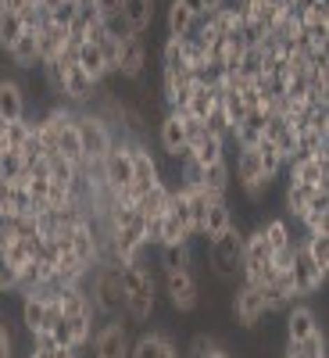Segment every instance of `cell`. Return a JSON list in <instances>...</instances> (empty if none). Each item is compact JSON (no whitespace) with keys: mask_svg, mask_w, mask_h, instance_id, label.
Instances as JSON below:
<instances>
[{"mask_svg":"<svg viewBox=\"0 0 329 358\" xmlns=\"http://www.w3.org/2000/svg\"><path fill=\"white\" fill-rule=\"evenodd\" d=\"M122 287H126V319L133 322V326H143L154 319V312H158V276H154V268L147 265L143 258L140 262H133V265H122Z\"/></svg>","mask_w":329,"mask_h":358,"instance_id":"1","label":"cell"},{"mask_svg":"<svg viewBox=\"0 0 329 358\" xmlns=\"http://www.w3.org/2000/svg\"><path fill=\"white\" fill-rule=\"evenodd\" d=\"M89 305L97 319H118L126 312V287H122V265L101 258L94 268V287H89Z\"/></svg>","mask_w":329,"mask_h":358,"instance_id":"2","label":"cell"},{"mask_svg":"<svg viewBox=\"0 0 329 358\" xmlns=\"http://www.w3.org/2000/svg\"><path fill=\"white\" fill-rule=\"evenodd\" d=\"M240 265H244V229L233 226L207 244V268L219 283L233 287L240 283Z\"/></svg>","mask_w":329,"mask_h":358,"instance_id":"3","label":"cell"},{"mask_svg":"<svg viewBox=\"0 0 329 358\" xmlns=\"http://www.w3.org/2000/svg\"><path fill=\"white\" fill-rule=\"evenodd\" d=\"M75 133H79V143H82L86 165H97V169H101L104 155L111 151V143L118 140V136H115V126L108 122L101 111L79 108V111H75Z\"/></svg>","mask_w":329,"mask_h":358,"instance_id":"4","label":"cell"},{"mask_svg":"<svg viewBox=\"0 0 329 358\" xmlns=\"http://www.w3.org/2000/svg\"><path fill=\"white\" fill-rule=\"evenodd\" d=\"M161 294L172 312L190 315L200 305V283L193 276V268H161Z\"/></svg>","mask_w":329,"mask_h":358,"instance_id":"5","label":"cell"},{"mask_svg":"<svg viewBox=\"0 0 329 358\" xmlns=\"http://www.w3.org/2000/svg\"><path fill=\"white\" fill-rule=\"evenodd\" d=\"M89 341H94V358H129L133 334L122 322V315H118V319H101Z\"/></svg>","mask_w":329,"mask_h":358,"instance_id":"6","label":"cell"},{"mask_svg":"<svg viewBox=\"0 0 329 358\" xmlns=\"http://www.w3.org/2000/svg\"><path fill=\"white\" fill-rule=\"evenodd\" d=\"M233 179H236V187H240V190L247 194V201H261V197L268 194V183H272V179H265L254 147H244V151H236Z\"/></svg>","mask_w":329,"mask_h":358,"instance_id":"7","label":"cell"},{"mask_svg":"<svg viewBox=\"0 0 329 358\" xmlns=\"http://www.w3.org/2000/svg\"><path fill=\"white\" fill-rule=\"evenodd\" d=\"M233 319L244 326V330H254V326L265 319V301L261 290L251 283H233Z\"/></svg>","mask_w":329,"mask_h":358,"instance_id":"8","label":"cell"},{"mask_svg":"<svg viewBox=\"0 0 329 358\" xmlns=\"http://www.w3.org/2000/svg\"><path fill=\"white\" fill-rule=\"evenodd\" d=\"M290 280H293V297H297V301H301V297L319 294L326 287V280H329V276H322L319 268L312 265V258L305 255L301 241H297V255H293V265H290Z\"/></svg>","mask_w":329,"mask_h":358,"instance_id":"9","label":"cell"},{"mask_svg":"<svg viewBox=\"0 0 329 358\" xmlns=\"http://www.w3.org/2000/svg\"><path fill=\"white\" fill-rule=\"evenodd\" d=\"M283 172H286V183L308 187V190H329V162H315V158H290Z\"/></svg>","mask_w":329,"mask_h":358,"instance_id":"10","label":"cell"},{"mask_svg":"<svg viewBox=\"0 0 329 358\" xmlns=\"http://www.w3.org/2000/svg\"><path fill=\"white\" fill-rule=\"evenodd\" d=\"M158 143H161V155L172 158V162L190 155V147H187V126H183V118H179L175 111H165L161 115V122H158Z\"/></svg>","mask_w":329,"mask_h":358,"instance_id":"11","label":"cell"},{"mask_svg":"<svg viewBox=\"0 0 329 358\" xmlns=\"http://www.w3.org/2000/svg\"><path fill=\"white\" fill-rule=\"evenodd\" d=\"M143 76H147V43H143V36H129L122 43V62H118L115 79H122V83H143Z\"/></svg>","mask_w":329,"mask_h":358,"instance_id":"12","label":"cell"},{"mask_svg":"<svg viewBox=\"0 0 329 358\" xmlns=\"http://www.w3.org/2000/svg\"><path fill=\"white\" fill-rule=\"evenodd\" d=\"M283 330H286V341H290V344H297V341L312 337L315 330H322V326H319V315H315V308H312V305L293 301V305L283 312Z\"/></svg>","mask_w":329,"mask_h":358,"instance_id":"13","label":"cell"},{"mask_svg":"<svg viewBox=\"0 0 329 358\" xmlns=\"http://www.w3.org/2000/svg\"><path fill=\"white\" fill-rule=\"evenodd\" d=\"M233 226H236V215H233V208H229V197H219V201L207 204V215H204V226H200L197 236H200L204 244H212L215 236H222Z\"/></svg>","mask_w":329,"mask_h":358,"instance_id":"14","label":"cell"},{"mask_svg":"<svg viewBox=\"0 0 329 358\" xmlns=\"http://www.w3.org/2000/svg\"><path fill=\"white\" fill-rule=\"evenodd\" d=\"M158 15V0H122V18L133 29V36H143L154 25Z\"/></svg>","mask_w":329,"mask_h":358,"instance_id":"15","label":"cell"},{"mask_svg":"<svg viewBox=\"0 0 329 358\" xmlns=\"http://www.w3.org/2000/svg\"><path fill=\"white\" fill-rule=\"evenodd\" d=\"M25 118V90L15 79H0V122Z\"/></svg>","mask_w":329,"mask_h":358,"instance_id":"16","label":"cell"},{"mask_svg":"<svg viewBox=\"0 0 329 358\" xmlns=\"http://www.w3.org/2000/svg\"><path fill=\"white\" fill-rule=\"evenodd\" d=\"M168 341H172V334L158 330V326H143V330L133 337V344H129V358H158Z\"/></svg>","mask_w":329,"mask_h":358,"instance_id":"17","label":"cell"},{"mask_svg":"<svg viewBox=\"0 0 329 358\" xmlns=\"http://www.w3.org/2000/svg\"><path fill=\"white\" fill-rule=\"evenodd\" d=\"M193 22H197V15H193L187 4L168 0V8H165V36H172V40L190 36V33H193Z\"/></svg>","mask_w":329,"mask_h":358,"instance_id":"18","label":"cell"},{"mask_svg":"<svg viewBox=\"0 0 329 358\" xmlns=\"http://www.w3.org/2000/svg\"><path fill=\"white\" fill-rule=\"evenodd\" d=\"M190 158H193L200 169L215 165V162L229 158V140H222V136H212V133H204V136H200V140L190 147Z\"/></svg>","mask_w":329,"mask_h":358,"instance_id":"19","label":"cell"},{"mask_svg":"<svg viewBox=\"0 0 329 358\" xmlns=\"http://www.w3.org/2000/svg\"><path fill=\"white\" fill-rule=\"evenodd\" d=\"M8 57L15 69H40V47H36V33L25 29V33L8 47Z\"/></svg>","mask_w":329,"mask_h":358,"instance_id":"20","label":"cell"},{"mask_svg":"<svg viewBox=\"0 0 329 358\" xmlns=\"http://www.w3.org/2000/svg\"><path fill=\"white\" fill-rule=\"evenodd\" d=\"M200 187L207 194H215V197H229V190H233V165H229V158L207 165L204 176H200Z\"/></svg>","mask_w":329,"mask_h":358,"instance_id":"21","label":"cell"},{"mask_svg":"<svg viewBox=\"0 0 329 358\" xmlns=\"http://www.w3.org/2000/svg\"><path fill=\"white\" fill-rule=\"evenodd\" d=\"M75 65H79V69H82L89 79H94L97 86L111 79V76H108V65H104V54H101V47H97V43H89V40L79 47V54H75Z\"/></svg>","mask_w":329,"mask_h":358,"instance_id":"22","label":"cell"},{"mask_svg":"<svg viewBox=\"0 0 329 358\" xmlns=\"http://www.w3.org/2000/svg\"><path fill=\"white\" fill-rule=\"evenodd\" d=\"M36 47H40V62H57L65 50V29L54 25V22L40 25L36 29Z\"/></svg>","mask_w":329,"mask_h":358,"instance_id":"23","label":"cell"},{"mask_svg":"<svg viewBox=\"0 0 329 358\" xmlns=\"http://www.w3.org/2000/svg\"><path fill=\"white\" fill-rule=\"evenodd\" d=\"M258 229H261L265 244L272 248V251H279V248H286V244H293V241H297V236H293V226H290V219H286V215H272V219H265Z\"/></svg>","mask_w":329,"mask_h":358,"instance_id":"24","label":"cell"},{"mask_svg":"<svg viewBox=\"0 0 329 358\" xmlns=\"http://www.w3.org/2000/svg\"><path fill=\"white\" fill-rule=\"evenodd\" d=\"M43 322H47V301L36 294H22V330L33 337L43 330Z\"/></svg>","mask_w":329,"mask_h":358,"instance_id":"25","label":"cell"},{"mask_svg":"<svg viewBox=\"0 0 329 358\" xmlns=\"http://www.w3.org/2000/svg\"><path fill=\"white\" fill-rule=\"evenodd\" d=\"M57 308H61V315H65V319H72V315H82V312H89V308H94V305H89V290H86V283L65 287L61 294H57Z\"/></svg>","mask_w":329,"mask_h":358,"instance_id":"26","label":"cell"},{"mask_svg":"<svg viewBox=\"0 0 329 358\" xmlns=\"http://www.w3.org/2000/svg\"><path fill=\"white\" fill-rule=\"evenodd\" d=\"M158 265H161V268H193V244H190V241L161 244V248H158Z\"/></svg>","mask_w":329,"mask_h":358,"instance_id":"27","label":"cell"},{"mask_svg":"<svg viewBox=\"0 0 329 358\" xmlns=\"http://www.w3.org/2000/svg\"><path fill=\"white\" fill-rule=\"evenodd\" d=\"M301 248H305V255L312 258V265L319 268V273L329 276V233H305Z\"/></svg>","mask_w":329,"mask_h":358,"instance_id":"28","label":"cell"},{"mask_svg":"<svg viewBox=\"0 0 329 358\" xmlns=\"http://www.w3.org/2000/svg\"><path fill=\"white\" fill-rule=\"evenodd\" d=\"M94 330H97V315H94V308L89 312H82V315H72L68 319V334H72V348H86L89 344V337H94Z\"/></svg>","mask_w":329,"mask_h":358,"instance_id":"29","label":"cell"},{"mask_svg":"<svg viewBox=\"0 0 329 358\" xmlns=\"http://www.w3.org/2000/svg\"><path fill=\"white\" fill-rule=\"evenodd\" d=\"M308 201H312V190H308V187L286 183V190H283V215H286V219H301L305 208H308Z\"/></svg>","mask_w":329,"mask_h":358,"instance_id":"30","label":"cell"},{"mask_svg":"<svg viewBox=\"0 0 329 358\" xmlns=\"http://www.w3.org/2000/svg\"><path fill=\"white\" fill-rule=\"evenodd\" d=\"M254 151H258V162H261V172H265V179H279V176H283V169H286V158L276 151L272 143H268V140H261V143L254 147Z\"/></svg>","mask_w":329,"mask_h":358,"instance_id":"31","label":"cell"},{"mask_svg":"<svg viewBox=\"0 0 329 358\" xmlns=\"http://www.w3.org/2000/svg\"><path fill=\"white\" fill-rule=\"evenodd\" d=\"M161 72H190L183 62V43L172 36H165V43H161Z\"/></svg>","mask_w":329,"mask_h":358,"instance_id":"32","label":"cell"},{"mask_svg":"<svg viewBox=\"0 0 329 358\" xmlns=\"http://www.w3.org/2000/svg\"><path fill=\"white\" fill-rule=\"evenodd\" d=\"M179 241H193V233L179 222L172 212H165V215H161V244H179ZM161 244H158V248H161Z\"/></svg>","mask_w":329,"mask_h":358,"instance_id":"33","label":"cell"},{"mask_svg":"<svg viewBox=\"0 0 329 358\" xmlns=\"http://www.w3.org/2000/svg\"><path fill=\"white\" fill-rule=\"evenodd\" d=\"M25 33V25H22V18L15 15V11H0V47H11L18 36Z\"/></svg>","mask_w":329,"mask_h":358,"instance_id":"34","label":"cell"},{"mask_svg":"<svg viewBox=\"0 0 329 358\" xmlns=\"http://www.w3.org/2000/svg\"><path fill=\"white\" fill-rule=\"evenodd\" d=\"M29 133H33V122H29V118H18V122H4V140H8L11 151H22L25 140H29Z\"/></svg>","mask_w":329,"mask_h":358,"instance_id":"35","label":"cell"},{"mask_svg":"<svg viewBox=\"0 0 329 358\" xmlns=\"http://www.w3.org/2000/svg\"><path fill=\"white\" fill-rule=\"evenodd\" d=\"M40 69H43L47 90L57 97V104H61V94H65V72H61V62H40Z\"/></svg>","mask_w":329,"mask_h":358,"instance_id":"36","label":"cell"},{"mask_svg":"<svg viewBox=\"0 0 329 358\" xmlns=\"http://www.w3.org/2000/svg\"><path fill=\"white\" fill-rule=\"evenodd\" d=\"M18 176H25V162H22V151H11V147H8V151L0 155V179H11V183H15Z\"/></svg>","mask_w":329,"mask_h":358,"instance_id":"37","label":"cell"},{"mask_svg":"<svg viewBox=\"0 0 329 358\" xmlns=\"http://www.w3.org/2000/svg\"><path fill=\"white\" fill-rule=\"evenodd\" d=\"M101 29H104V36H111V40H122V43L133 36V29L126 25L122 11H118V15H104V18H101Z\"/></svg>","mask_w":329,"mask_h":358,"instance_id":"38","label":"cell"},{"mask_svg":"<svg viewBox=\"0 0 329 358\" xmlns=\"http://www.w3.org/2000/svg\"><path fill=\"white\" fill-rule=\"evenodd\" d=\"M101 54H104V65H108V76L118 72V62H122V40H111V36H101L97 40Z\"/></svg>","mask_w":329,"mask_h":358,"instance_id":"39","label":"cell"},{"mask_svg":"<svg viewBox=\"0 0 329 358\" xmlns=\"http://www.w3.org/2000/svg\"><path fill=\"white\" fill-rule=\"evenodd\" d=\"M204 129L212 133V136H222V140H229V133H233V126H229V118L222 115V108H215L212 115L204 118Z\"/></svg>","mask_w":329,"mask_h":358,"instance_id":"40","label":"cell"},{"mask_svg":"<svg viewBox=\"0 0 329 358\" xmlns=\"http://www.w3.org/2000/svg\"><path fill=\"white\" fill-rule=\"evenodd\" d=\"M50 22L61 25V29H68V25L75 22V0H61L57 8H50Z\"/></svg>","mask_w":329,"mask_h":358,"instance_id":"41","label":"cell"},{"mask_svg":"<svg viewBox=\"0 0 329 358\" xmlns=\"http://www.w3.org/2000/svg\"><path fill=\"white\" fill-rule=\"evenodd\" d=\"M0 294H18V268L0 262Z\"/></svg>","mask_w":329,"mask_h":358,"instance_id":"42","label":"cell"},{"mask_svg":"<svg viewBox=\"0 0 329 358\" xmlns=\"http://www.w3.org/2000/svg\"><path fill=\"white\" fill-rule=\"evenodd\" d=\"M0 358H15V334L4 315H0Z\"/></svg>","mask_w":329,"mask_h":358,"instance_id":"43","label":"cell"},{"mask_svg":"<svg viewBox=\"0 0 329 358\" xmlns=\"http://www.w3.org/2000/svg\"><path fill=\"white\" fill-rule=\"evenodd\" d=\"M97 8H101V15H118L122 11V0H97Z\"/></svg>","mask_w":329,"mask_h":358,"instance_id":"44","label":"cell"},{"mask_svg":"<svg viewBox=\"0 0 329 358\" xmlns=\"http://www.w3.org/2000/svg\"><path fill=\"white\" fill-rule=\"evenodd\" d=\"M158 358H187V355L179 351V344H175V337H172V341H168V344L161 348V355H158Z\"/></svg>","mask_w":329,"mask_h":358,"instance_id":"45","label":"cell"},{"mask_svg":"<svg viewBox=\"0 0 329 358\" xmlns=\"http://www.w3.org/2000/svg\"><path fill=\"white\" fill-rule=\"evenodd\" d=\"M22 8H29L25 0H0V11H15V15H18Z\"/></svg>","mask_w":329,"mask_h":358,"instance_id":"46","label":"cell"},{"mask_svg":"<svg viewBox=\"0 0 329 358\" xmlns=\"http://www.w3.org/2000/svg\"><path fill=\"white\" fill-rule=\"evenodd\" d=\"M54 358H82L79 348H54Z\"/></svg>","mask_w":329,"mask_h":358,"instance_id":"47","label":"cell"},{"mask_svg":"<svg viewBox=\"0 0 329 358\" xmlns=\"http://www.w3.org/2000/svg\"><path fill=\"white\" fill-rule=\"evenodd\" d=\"M25 358H54V351H47V348H36V344H33Z\"/></svg>","mask_w":329,"mask_h":358,"instance_id":"48","label":"cell"},{"mask_svg":"<svg viewBox=\"0 0 329 358\" xmlns=\"http://www.w3.org/2000/svg\"><path fill=\"white\" fill-rule=\"evenodd\" d=\"M222 4H226V0H200V15H204V11H219Z\"/></svg>","mask_w":329,"mask_h":358,"instance_id":"49","label":"cell"},{"mask_svg":"<svg viewBox=\"0 0 329 358\" xmlns=\"http://www.w3.org/2000/svg\"><path fill=\"white\" fill-rule=\"evenodd\" d=\"M179 4H187L193 15H200V0H179Z\"/></svg>","mask_w":329,"mask_h":358,"instance_id":"50","label":"cell"},{"mask_svg":"<svg viewBox=\"0 0 329 358\" xmlns=\"http://www.w3.org/2000/svg\"><path fill=\"white\" fill-rule=\"evenodd\" d=\"M204 358H229V355H226V351H222V348H215V351H207V355H204Z\"/></svg>","mask_w":329,"mask_h":358,"instance_id":"51","label":"cell"},{"mask_svg":"<svg viewBox=\"0 0 329 358\" xmlns=\"http://www.w3.org/2000/svg\"><path fill=\"white\" fill-rule=\"evenodd\" d=\"M8 151V140H4V122H0V155Z\"/></svg>","mask_w":329,"mask_h":358,"instance_id":"52","label":"cell"},{"mask_svg":"<svg viewBox=\"0 0 329 358\" xmlns=\"http://www.w3.org/2000/svg\"><path fill=\"white\" fill-rule=\"evenodd\" d=\"M57 4H61V0H43L40 8H47V11H50V8H57Z\"/></svg>","mask_w":329,"mask_h":358,"instance_id":"53","label":"cell"},{"mask_svg":"<svg viewBox=\"0 0 329 358\" xmlns=\"http://www.w3.org/2000/svg\"><path fill=\"white\" fill-rule=\"evenodd\" d=\"M25 4H29V8H40V4H43V0H25Z\"/></svg>","mask_w":329,"mask_h":358,"instance_id":"54","label":"cell"},{"mask_svg":"<svg viewBox=\"0 0 329 358\" xmlns=\"http://www.w3.org/2000/svg\"><path fill=\"white\" fill-rule=\"evenodd\" d=\"M283 358H286V355H283Z\"/></svg>","mask_w":329,"mask_h":358,"instance_id":"55","label":"cell"}]
</instances>
